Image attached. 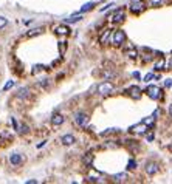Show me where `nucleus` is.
<instances>
[{"label":"nucleus","instance_id":"nucleus-1","mask_svg":"<svg viewBox=\"0 0 172 184\" xmlns=\"http://www.w3.org/2000/svg\"><path fill=\"white\" fill-rule=\"evenodd\" d=\"M146 93H147L149 98L154 99V101H157V99L161 98V90H160V87H157V85H149L147 90H146Z\"/></svg>","mask_w":172,"mask_h":184},{"label":"nucleus","instance_id":"nucleus-2","mask_svg":"<svg viewBox=\"0 0 172 184\" xmlns=\"http://www.w3.org/2000/svg\"><path fill=\"white\" fill-rule=\"evenodd\" d=\"M113 91V85L110 82H101L98 85V93L99 95H110Z\"/></svg>","mask_w":172,"mask_h":184},{"label":"nucleus","instance_id":"nucleus-3","mask_svg":"<svg viewBox=\"0 0 172 184\" xmlns=\"http://www.w3.org/2000/svg\"><path fill=\"white\" fill-rule=\"evenodd\" d=\"M124 40H126V34H124V31H123V30H116V31L113 33V45L120 47Z\"/></svg>","mask_w":172,"mask_h":184},{"label":"nucleus","instance_id":"nucleus-4","mask_svg":"<svg viewBox=\"0 0 172 184\" xmlns=\"http://www.w3.org/2000/svg\"><path fill=\"white\" fill-rule=\"evenodd\" d=\"M144 6H146V3L143 2V0H132V12H135V14H138V12H141L144 9Z\"/></svg>","mask_w":172,"mask_h":184},{"label":"nucleus","instance_id":"nucleus-5","mask_svg":"<svg viewBox=\"0 0 172 184\" xmlns=\"http://www.w3.org/2000/svg\"><path fill=\"white\" fill-rule=\"evenodd\" d=\"M74 122H76L79 127H85L87 122H88V116H87L85 113H78V115L74 116Z\"/></svg>","mask_w":172,"mask_h":184},{"label":"nucleus","instance_id":"nucleus-6","mask_svg":"<svg viewBox=\"0 0 172 184\" xmlns=\"http://www.w3.org/2000/svg\"><path fill=\"white\" fill-rule=\"evenodd\" d=\"M147 124H144V122H140V124H137V125H134L130 128V131H134V133H137V135H143V133H146L147 131Z\"/></svg>","mask_w":172,"mask_h":184},{"label":"nucleus","instance_id":"nucleus-7","mask_svg":"<svg viewBox=\"0 0 172 184\" xmlns=\"http://www.w3.org/2000/svg\"><path fill=\"white\" fill-rule=\"evenodd\" d=\"M158 170H160V167H158V164L157 163H146V173L147 175H155Z\"/></svg>","mask_w":172,"mask_h":184},{"label":"nucleus","instance_id":"nucleus-8","mask_svg":"<svg viewBox=\"0 0 172 184\" xmlns=\"http://www.w3.org/2000/svg\"><path fill=\"white\" fill-rule=\"evenodd\" d=\"M9 163H11L12 166H20V164L23 163V158H22V155H19V153H12V155L9 156Z\"/></svg>","mask_w":172,"mask_h":184},{"label":"nucleus","instance_id":"nucleus-9","mask_svg":"<svg viewBox=\"0 0 172 184\" xmlns=\"http://www.w3.org/2000/svg\"><path fill=\"white\" fill-rule=\"evenodd\" d=\"M127 93H129L130 98H134V99H140V98H141V90H140L138 87H130V88L127 90Z\"/></svg>","mask_w":172,"mask_h":184},{"label":"nucleus","instance_id":"nucleus-10","mask_svg":"<svg viewBox=\"0 0 172 184\" xmlns=\"http://www.w3.org/2000/svg\"><path fill=\"white\" fill-rule=\"evenodd\" d=\"M126 19V14H124V11L123 9H120V11H116L115 14H113V17H112V22H115V23H120V22H123Z\"/></svg>","mask_w":172,"mask_h":184},{"label":"nucleus","instance_id":"nucleus-11","mask_svg":"<svg viewBox=\"0 0 172 184\" xmlns=\"http://www.w3.org/2000/svg\"><path fill=\"white\" fill-rule=\"evenodd\" d=\"M56 33L59 36H68L70 34V28L67 25H59V26H56Z\"/></svg>","mask_w":172,"mask_h":184},{"label":"nucleus","instance_id":"nucleus-12","mask_svg":"<svg viewBox=\"0 0 172 184\" xmlns=\"http://www.w3.org/2000/svg\"><path fill=\"white\" fill-rule=\"evenodd\" d=\"M61 141H62L64 146H71V144H74V141H76V139H74V136H73V135H64Z\"/></svg>","mask_w":172,"mask_h":184},{"label":"nucleus","instance_id":"nucleus-13","mask_svg":"<svg viewBox=\"0 0 172 184\" xmlns=\"http://www.w3.org/2000/svg\"><path fill=\"white\" fill-rule=\"evenodd\" d=\"M112 179H113L115 182H124V181L127 179V173H126V172L116 173V175H113V176H112Z\"/></svg>","mask_w":172,"mask_h":184},{"label":"nucleus","instance_id":"nucleus-14","mask_svg":"<svg viewBox=\"0 0 172 184\" xmlns=\"http://www.w3.org/2000/svg\"><path fill=\"white\" fill-rule=\"evenodd\" d=\"M51 124L56 125V127H58V125H62V124H64V116H62V115H55V116L51 118Z\"/></svg>","mask_w":172,"mask_h":184},{"label":"nucleus","instance_id":"nucleus-15","mask_svg":"<svg viewBox=\"0 0 172 184\" xmlns=\"http://www.w3.org/2000/svg\"><path fill=\"white\" fill-rule=\"evenodd\" d=\"M93 153H85V156L82 158V163L85 164V166H91V163H93Z\"/></svg>","mask_w":172,"mask_h":184},{"label":"nucleus","instance_id":"nucleus-16","mask_svg":"<svg viewBox=\"0 0 172 184\" xmlns=\"http://www.w3.org/2000/svg\"><path fill=\"white\" fill-rule=\"evenodd\" d=\"M44 28H34V30H30L28 33H26V37H34V36H39V34H42Z\"/></svg>","mask_w":172,"mask_h":184},{"label":"nucleus","instance_id":"nucleus-17","mask_svg":"<svg viewBox=\"0 0 172 184\" xmlns=\"http://www.w3.org/2000/svg\"><path fill=\"white\" fill-rule=\"evenodd\" d=\"M17 96H19V98H23V99H25V98H28V96H30V90L26 88V87L20 88V90L17 91Z\"/></svg>","mask_w":172,"mask_h":184},{"label":"nucleus","instance_id":"nucleus-18","mask_svg":"<svg viewBox=\"0 0 172 184\" xmlns=\"http://www.w3.org/2000/svg\"><path fill=\"white\" fill-rule=\"evenodd\" d=\"M126 56H127V57H130V59H135V57L138 56V51H137L135 48H130V50H127V51H126Z\"/></svg>","mask_w":172,"mask_h":184},{"label":"nucleus","instance_id":"nucleus-19","mask_svg":"<svg viewBox=\"0 0 172 184\" xmlns=\"http://www.w3.org/2000/svg\"><path fill=\"white\" fill-rule=\"evenodd\" d=\"M93 6H95V3L93 2H88V3H85L81 9H79V12H81V14H82V12H85V11H90V9H93Z\"/></svg>","mask_w":172,"mask_h":184},{"label":"nucleus","instance_id":"nucleus-20","mask_svg":"<svg viewBox=\"0 0 172 184\" xmlns=\"http://www.w3.org/2000/svg\"><path fill=\"white\" fill-rule=\"evenodd\" d=\"M81 19H82V16L79 14V16H71V17H68V19L65 20V22H67V23H74V22H79Z\"/></svg>","mask_w":172,"mask_h":184},{"label":"nucleus","instance_id":"nucleus-21","mask_svg":"<svg viewBox=\"0 0 172 184\" xmlns=\"http://www.w3.org/2000/svg\"><path fill=\"white\" fill-rule=\"evenodd\" d=\"M109 34H110V30H105V33L99 37V42L101 44H105V42H107V37H109Z\"/></svg>","mask_w":172,"mask_h":184},{"label":"nucleus","instance_id":"nucleus-22","mask_svg":"<svg viewBox=\"0 0 172 184\" xmlns=\"http://www.w3.org/2000/svg\"><path fill=\"white\" fill-rule=\"evenodd\" d=\"M164 68V59H160L155 63V70H163Z\"/></svg>","mask_w":172,"mask_h":184},{"label":"nucleus","instance_id":"nucleus-23","mask_svg":"<svg viewBox=\"0 0 172 184\" xmlns=\"http://www.w3.org/2000/svg\"><path fill=\"white\" fill-rule=\"evenodd\" d=\"M6 25H8V19H6V17H3V16H0V30L5 28Z\"/></svg>","mask_w":172,"mask_h":184},{"label":"nucleus","instance_id":"nucleus-24","mask_svg":"<svg viewBox=\"0 0 172 184\" xmlns=\"http://www.w3.org/2000/svg\"><path fill=\"white\" fill-rule=\"evenodd\" d=\"M127 169H129V170H135V169H137V161H135V160H130L129 164H127Z\"/></svg>","mask_w":172,"mask_h":184},{"label":"nucleus","instance_id":"nucleus-25","mask_svg":"<svg viewBox=\"0 0 172 184\" xmlns=\"http://www.w3.org/2000/svg\"><path fill=\"white\" fill-rule=\"evenodd\" d=\"M12 87H14V81H8V82L5 84V87H3V91H8V90H11Z\"/></svg>","mask_w":172,"mask_h":184},{"label":"nucleus","instance_id":"nucleus-26","mask_svg":"<svg viewBox=\"0 0 172 184\" xmlns=\"http://www.w3.org/2000/svg\"><path fill=\"white\" fill-rule=\"evenodd\" d=\"M115 76H116V74H115L113 71H105V73H104V77H105V79H113Z\"/></svg>","mask_w":172,"mask_h":184},{"label":"nucleus","instance_id":"nucleus-27","mask_svg":"<svg viewBox=\"0 0 172 184\" xmlns=\"http://www.w3.org/2000/svg\"><path fill=\"white\" fill-rule=\"evenodd\" d=\"M154 77H155V76H154L152 73H147L146 76H144V77H143V81H144V82H149V81H150V79H154Z\"/></svg>","mask_w":172,"mask_h":184},{"label":"nucleus","instance_id":"nucleus-28","mask_svg":"<svg viewBox=\"0 0 172 184\" xmlns=\"http://www.w3.org/2000/svg\"><path fill=\"white\" fill-rule=\"evenodd\" d=\"M149 3H150L152 6H158V5L163 3V0H149Z\"/></svg>","mask_w":172,"mask_h":184},{"label":"nucleus","instance_id":"nucleus-29","mask_svg":"<svg viewBox=\"0 0 172 184\" xmlns=\"http://www.w3.org/2000/svg\"><path fill=\"white\" fill-rule=\"evenodd\" d=\"M39 85L44 87V88H47V85H48V79H42V81H39Z\"/></svg>","mask_w":172,"mask_h":184},{"label":"nucleus","instance_id":"nucleus-30","mask_svg":"<svg viewBox=\"0 0 172 184\" xmlns=\"http://www.w3.org/2000/svg\"><path fill=\"white\" fill-rule=\"evenodd\" d=\"M19 128H20V130H19L20 133H28V125H22V127H19Z\"/></svg>","mask_w":172,"mask_h":184},{"label":"nucleus","instance_id":"nucleus-31","mask_svg":"<svg viewBox=\"0 0 172 184\" xmlns=\"http://www.w3.org/2000/svg\"><path fill=\"white\" fill-rule=\"evenodd\" d=\"M164 87H166V88H170V87H172V79H166Z\"/></svg>","mask_w":172,"mask_h":184},{"label":"nucleus","instance_id":"nucleus-32","mask_svg":"<svg viewBox=\"0 0 172 184\" xmlns=\"http://www.w3.org/2000/svg\"><path fill=\"white\" fill-rule=\"evenodd\" d=\"M59 50H61V54H64V51H65V42H61Z\"/></svg>","mask_w":172,"mask_h":184},{"label":"nucleus","instance_id":"nucleus-33","mask_svg":"<svg viewBox=\"0 0 172 184\" xmlns=\"http://www.w3.org/2000/svg\"><path fill=\"white\" fill-rule=\"evenodd\" d=\"M37 182V179H28L26 181V184H36Z\"/></svg>","mask_w":172,"mask_h":184},{"label":"nucleus","instance_id":"nucleus-34","mask_svg":"<svg viewBox=\"0 0 172 184\" xmlns=\"http://www.w3.org/2000/svg\"><path fill=\"white\" fill-rule=\"evenodd\" d=\"M132 76H134L135 79H140V73H138V71H135V73H134V74H132Z\"/></svg>","mask_w":172,"mask_h":184},{"label":"nucleus","instance_id":"nucleus-35","mask_svg":"<svg viewBox=\"0 0 172 184\" xmlns=\"http://www.w3.org/2000/svg\"><path fill=\"white\" fill-rule=\"evenodd\" d=\"M146 138H147V141H152V139H154V135H152V133H149Z\"/></svg>","mask_w":172,"mask_h":184},{"label":"nucleus","instance_id":"nucleus-36","mask_svg":"<svg viewBox=\"0 0 172 184\" xmlns=\"http://www.w3.org/2000/svg\"><path fill=\"white\" fill-rule=\"evenodd\" d=\"M45 142H47V141H42V142H41V144H39V146H37V147H39V149H41V147H44V146H45Z\"/></svg>","mask_w":172,"mask_h":184},{"label":"nucleus","instance_id":"nucleus-37","mask_svg":"<svg viewBox=\"0 0 172 184\" xmlns=\"http://www.w3.org/2000/svg\"><path fill=\"white\" fill-rule=\"evenodd\" d=\"M167 68H172V57H170V60H169V65H167Z\"/></svg>","mask_w":172,"mask_h":184},{"label":"nucleus","instance_id":"nucleus-38","mask_svg":"<svg viewBox=\"0 0 172 184\" xmlns=\"http://www.w3.org/2000/svg\"><path fill=\"white\" fill-rule=\"evenodd\" d=\"M169 115H170V116H172V104H170V105H169Z\"/></svg>","mask_w":172,"mask_h":184}]
</instances>
